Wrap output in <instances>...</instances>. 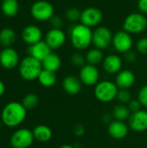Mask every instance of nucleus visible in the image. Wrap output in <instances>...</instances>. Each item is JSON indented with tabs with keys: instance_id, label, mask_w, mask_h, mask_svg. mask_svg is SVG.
Returning <instances> with one entry per match:
<instances>
[{
	"instance_id": "f257e3e1",
	"label": "nucleus",
	"mask_w": 147,
	"mask_h": 148,
	"mask_svg": "<svg viewBox=\"0 0 147 148\" xmlns=\"http://www.w3.org/2000/svg\"><path fill=\"white\" fill-rule=\"evenodd\" d=\"M27 117V109L22 102L11 101L6 104L1 112V121L7 127L20 126Z\"/></svg>"
},
{
	"instance_id": "f03ea898",
	"label": "nucleus",
	"mask_w": 147,
	"mask_h": 148,
	"mask_svg": "<svg viewBox=\"0 0 147 148\" xmlns=\"http://www.w3.org/2000/svg\"><path fill=\"white\" fill-rule=\"evenodd\" d=\"M69 39L72 46L76 50L88 49L93 44V30L81 23H75L69 30Z\"/></svg>"
},
{
	"instance_id": "7ed1b4c3",
	"label": "nucleus",
	"mask_w": 147,
	"mask_h": 148,
	"mask_svg": "<svg viewBox=\"0 0 147 148\" xmlns=\"http://www.w3.org/2000/svg\"><path fill=\"white\" fill-rule=\"evenodd\" d=\"M43 69L42 62L28 56L24 57L19 63L18 71L20 76L28 82L35 81L38 78L42 70Z\"/></svg>"
},
{
	"instance_id": "20e7f679",
	"label": "nucleus",
	"mask_w": 147,
	"mask_h": 148,
	"mask_svg": "<svg viewBox=\"0 0 147 148\" xmlns=\"http://www.w3.org/2000/svg\"><path fill=\"white\" fill-rule=\"evenodd\" d=\"M119 89L115 82L105 80L99 82L94 86V94L99 101L108 103L116 99Z\"/></svg>"
},
{
	"instance_id": "39448f33",
	"label": "nucleus",
	"mask_w": 147,
	"mask_h": 148,
	"mask_svg": "<svg viewBox=\"0 0 147 148\" xmlns=\"http://www.w3.org/2000/svg\"><path fill=\"white\" fill-rule=\"evenodd\" d=\"M123 30L131 35H138L144 32L147 28V17L140 12H133L126 16L122 24Z\"/></svg>"
},
{
	"instance_id": "423d86ee",
	"label": "nucleus",
	"mask_w": 147,
	"mask_h": 148,
	"mask_svg": "<svg viewBox=\"0 0 147 148\" xmlns=\"http://www.w3.org/2000/svg\"><path fill=\"white\" fill-rule=\"evenodd\" d=\"M30 14L31 16L38 22H49L55 16V8L49 1L38 0L31 5Z\"/></svg>"
},
{
	"instance_id": "0eeeda50",
	"label": "nucleus",
	"mask_w": 147,
	"mask_h": 148,
	"mask_svg": "<svg viewBox=\"0 0 147 148\" xmlns=\"http://www.w3.org/2000/svg\"><path fill=\"white\" fill-rule=\"evenodd\" d=\"M113 34L109 28L98 26L93 30V45L94 48L104 50L112 45Z\"/></svg>"
},
{
	"instance_id": "6e6552de",
	"label": "nucleus",
	"mask_w": 147,
	"mask_h": 148,
	"mask_svg": "<svg viewBox=\"0 0 147 148\" xmlns=\"http://www.w3.org/2000/svg\"><path fill=\"white\" fill-rule=\"evenodd\" d=\"M112 45L115 51L120 54H125L132 50L133 46V36L131 34L123 29L119 30L113 36Z\"/></svg>"
},
{
	"instance_id": "1a4fd4ad",
	"label": "nucleus",
	"mask_w": 147,
	"mask_h": 148,
	"mask_svg": "<svg viewBox=\"0 0 147 148\" xmlns=\"http://www.w3.org/2000/svg\"><path fill=\"white\" fill-rule=\"evenodd\" d=\"M33 132L28 128H19L10 136V142L13 148H29L34 142Z\"/></svg>"
},
{
	"instance_id": "9d476101",
	"label": "nucleus",
	"mask_w": 147,
	"mask_h": 148,
	"mask_svg": "<svg viewBox=\"0 0 147 148\" xmlns=\"http://www.w3.org/2000/svg\"><path fill=\"white\" fill-rule=\"evenodd\" d=\"M103 20L102 11L96 7H88L81 10L80 23L89 27H98Z\"/></svg>"
},
{
	"instance_id": "9b49d317",
	"label": "nucleus",
	"mask_w": 147,
	"mask_h": 148,
	"mask_svg": "<svg viewBox=\"0 0 147 148\" xmlns=\"http://www.w3.org/2000/svg\"><path fill=\"white\" fill-rule=\"evenodd\" d=\"M44 41L51 49V50H56L65 44L67 41V36L62 29L51 28L47 31Z\"/></svg>"
},
{
	"instance_id": "f8f14e48",
	"label": "nucleus",
	"mask_w": 147,
	"mask_h": 148,
	"mask_svg": "<svg viewBox=\"0 0 147 148\" xmlns=\"http://www.w3.org/2000/svg\"><path fill=\"white\" fill-rule=\"evenodd\" d=\"M20 57L17 51L11 48H3L0 52V65L5 69H13L19 66Z\"/></svg>"
},
{
	"instance_id": "ddd939ff",
	"label": "nucleus",
	"mask_w": 147,
	"mask_h": 148,
	"mask_svg": "<svg viewBox=\"0 0 147 148\" xmlns=\"http://www.w3.org/2000/svg\"><path fill=\"white\" fill-rule=\"evenodd\" d=\"M79 78L86 86H95L100 80V71L96 66L87 63L81 68Z\"/></svg>"
},
{
	"instance_id": "4468645a",
	"label": "nucleus",
	"mask_w": 147,
	"mask_h": 148,
	"mask_svg": "<svg viewBox=\"0 0 147 148\" xmlns=\"http://www.w3.org/2000/svg\"><path fill=\"white\" fill-rule=\"evenodd\" d=\"M128 126L133 131L137 133L145 132L147 130V111L140 109L131 114L128 119Z\"/></svg>"
},
{
	"instance_id": "2eb2a0df",
	"label": "nucleus",
	"mask_w": 147,
	"mask_h": 148,
	"mask_svg": "<svg viewBox=\"0 0 147 148\" xmlns=\"http://www.w3.org/2000/svg\"><path fill=\"white\" fill-rule=\"evenodd\" d=\"M42 29L35 24H29L23 28L21 33V37L23 41L28 45H33L36 42H39L42 39Z\"/></svg>"
},
{
	"instance_id": "dca6fc26",
	"label": "nucleus",
	"mask_w": 147,
	"mask_h": 148,
	"mask_svg": "<svg viewBox=\"0 0 147 148\" xmlns=\"http://www.w3.org/2000/svg\"><path fill=\"white\" fill-rule=\"evenodd\" d=\"M122 59L115 54H111L105 56L102 62L103 69L109 75H117L120 70H122Z\"/></svg>"
},
{
	"instance_id": "f3484780",
	"label": "nucleus",
	"mask_w": 147,
	"mask_h": 148,
	"mask_svg": "<svg viewBox=\"0 0 147 148\" xmlns=\"http://www.w3.org/2000/svg\"><path fill=\"white\" fill-rule=\"evenodd\" d=\"M107 132L112 138L115 140H121L128 134L129 126L125 121L114 120L109 123Z\"/></svg>"
},
{
	"instance_id": "a211bd4d",
	"label": "nucleus",
	"mask_w": 147,
	"mask_h": 148,
	"mask_svg": "<svg viewBox=\"0 0 147 148\" xmlns=\"http://www.w3.org/2000/svg\"><path fill=\"white\" fill-rule=\"evenodd\" d=\"M28 52L29 56L37 59L40 62H42L52 52V50L45 42V41H41L33 45H29Z\"/></svg>"
},
{
	"instance_id": "6ab92c4d",
	"label": "nucleus",
	"mask_w": 147,
	"mask_h": 148,
	"mask_svg": "<svg viewBox=\"0 0 147 148\" xmlns=\"http://www.w3.org/2000/svg\"><path fill=\"white\" fill-rule=\"evenodd\" d=\"M115 83L120 89H129L135 83V75L132 70L122 69L116 75Z\"/></svg>"
},
{
	"instance_id": "aec40b11",
	"label": "nucleus",
	"mask_w": 147,
	"mask_h": 148,
	"mask_svg": "<svg viewBox=\"0 0 147 148\" xmlns=\"http://www.w3.org/2000/svg\"><path fill=\"white\" fill-rule=\"evenodd\" d=\"M82 88V82L75 75H68L62 81V88L69 95H78Z\"/></svg>"
},
{
	"instance_id": "412c9836",
	"label": "nucleus",
	"mask_w": 147,
	"mask_h": 148,
	"mask_svg": "<svg viewBox=\"0 0 147 148\" xmlns=\"http://www.w3.org/2000/svg\"><path fill=\"white\" fill-rule=\"evenodd\" d=\"M33 134L36 140L45 143L51 140L53 136L52 130L49 127L46 125H38L33 129Z\"/></svg>"
},
{
	"instance_id": "4be33fe9",
	"label": "nucleus",
	"mask_w": 147,
	"mask_h": 148,
	"mask_svg": "<svg viewBox=\"0 0 147 148\" xmlns=\"http://www.w3.org/2000/svg\"><path fill=\"white\" fill-rule=\"evenodd\" d=\"M42 64L43 69L52 71V72H56L57 70H59V69L62 66V59L57 54L51 52L42 62Z\"/></svg>"
},
{
	"instance_id": "5701e85b",
	"label": "nucleus",
	"mask_w": 147,
	"mask_h": 148,
	"mask_svg": "<svg viewBox=\"0 0 147 148\" xmlns=\"http://www.w3.org/2000/svg\"><path fill=\"white\" fill-rule=\"evenodd\" d=\"M1 11L7 17H13L19 11V3L17 0H3L1 3Z\"/></svg>"
},
{
	"instance_id": "b1692460",
	"label": "nucleus",
	"mask_w": 147,
	"mask_h": 148,
	"mask_svg": "<svg viewBox=\"0 0 147 148\" xmlns=\"http://www.w3.org/2000/svg\"><path fill=\"white\" fill-rule=\"evenodd\" d=\"M16 40V33L11 28H3L0 30V44L3 48L11 47Z\"/></svg>"
},
{
	"instance_id": "393cba45",
	"label": "nucleus",
	"mask_w": 147,
	"mask_h": 148,
	"mask_svg": "<svg viewBox=\"0 0 147 148\" xmlns=\"http://www.w3.org/2000/svg\"><path fill=\"white\" fill-rule=\"evenodd\" d=\"M86 62L88 64L90 65H94V66H97L100 63H102L105 56H104V53L103 50L99 49L97 48H94V49H90L86 56Z\"/></svg>"
},
{
	"instance_id": "a878e982",
	"label": "nucleus",
	"mask_w": 147,
	"mask_h": 148,
	"mask_svg": "<svg viewBox=\"0 0 147 148\" xmlns=\"http://www.w3.org/2000/svg\"><path fill=\"white\" fill-rule=\"evenodd\" d=\"M37 80L42 86L45 88H50V87H53L56 83L57 76L55 75V72L42 69Z\"/></svg>"
},
{
	"instance_id": "bb28decb",
	"label": "nucleus",
	"mask_w": 147,
	"mask_h": 148,
	"mask_svg": "<svg viewBox=\"0 0 147 148\" xmlns=\"http://www.w3.org/2000/svg\"><path fill=\"white\" fill-rule=\"evenodd\" d=\"M131 112L128 108V107L126 104H118L116 105L113 111H112V115L114 120L116 121H125L126 120H128L129 117L131 116Z\"/></svg>"
},
{
	"instance_id": "cd10ccee",
	"label": "nucleus",
	"mask_w": 147,
	"mask_h": 148,
	"mask_svg": "<svg viewBox=\"0 0 147 148\" xmlns=\"http://www.w3.org/2000/svg\"><path fill=\"white\" fill-rule=\"evenodd\" d=\"M22 104L27 110L35 109L39 104V97L36 94L29 93L23 98Z\"/></svg>"
},
{
	"instance_id": "c85d7f7f",
	"label": "nucleus",
	"mask_w": 147,
	"mask_h": 148,
	"mask_svg": "<svg viewBox=\"0 0 147 148\" xmlns=\"http://www.w3.org/2000/svg\"><path fill=\"white\" fill-rule=\"evenodd\" d=\"M81 11L75 8V7H70L65 11V18L71 23H76L80 21L81 19Z\"/></svg>"
},
{
	"instance_id": "c756f323",
	"label": "nucleus",
	"mask_w": 147,
	"mask_h": 148,
	"mask_svg": "<svg viewBox=\"0 0 147 148\" xmlns=\"http://www.w3.org/2000/svg\"><path fill=\"white\" fill-rule=\"evenodd\" d=\"M116 99L120 104H128L133 100L129 89H119Z\"/></svg>"
},
{
	"instance_id": "7c9ffc66",
	"label": "nucleus",
	"mask_w": 147,
	"mask_h": 148,
	"mask_svg": "<svg viewBox=\"0 0 147 148\" xmlns=\"http://www.w3.org/2000/svg\"><path fill=\"white\" fill-rule=\"evenodd\" d=\"M70 61L71 63L75 66V67H78V68H82L84 65H86V57L81 55V53H74L71 57H70Z\"/></svg>"
},
{
	"instance_id": "2f4dec72",
	"label": "nucleus",
	"mask_w": 147,
	"mask_h": 148,
	"mask_svg": "<svg viewBox=\"0 0 147 148\" xmlns=\"http://www.w3.org/2000/svg\"><path fill=\"white\" fill-rule=\"evenodd\" d=\"M136 50L141 55H147V37L140 38L136 43Z\"/></svg>"
},
{
	"instance_id": "473e14b6",
	"label": "nucleus",
	"mask_w": 147,
	"mask_h": 148,
	"mask_svg": "<svg viewBox=\"0 0 147 148\" xmlns=\"http://www.w3.org/2000/svg\"><path fill=\"white\" fill-rule=\"evenodd\" d=\"M138 100L141 106L147 108V85L143 86L138 93Z\"/></svg>"
},
{
	"instance_id": "72a5a7b5",
	"label": "nucleus",
	"mask_w": 147,
	"mask_h": 148,
	"mask_svg": "<svg viewBox=\"0 0 147 148\" xmlns=\"http://www.w3.org/2000/svg\"><path fill=\"white\" fill-rule=\"evenodd\" d=\"M49 23L51 25L52 28H55V29H62L63 23H64V21L62 19V17H61L60 16H54L50 20H49Z\"/></svg>"
},
{
	"instance_id": "f704fd0d",
	"label": "nucleus",
	"mask_w": 147,
	"mask_h": 148,
	"mask_svg": "<svg viewBox=\"0 0 147 148\" xmlns=\"http://www.w3.org/2000/svg\"><path fill=\"white\" fill-rule=\"evenodd\" d=\"M127 107H128L130 112L133 114V113H135V112H137V111H139V110L141 109V107H142V106H141L140 102L139 101V100L136 99V100H132V101L127 104Z\"/></svg>"
},
{
	"instance_id": "c9c22d12",
	"label": "nucleus",
	"mask_w": 147,
	"mask_h": 148,
	"mask_svg": "<svg viewBox=\"0 0 147 148\" xmlns=\"http://www.w3.org/2000/svg\"><path fill=\"white\" fill-rule=\"evenodd\" d=\"M124 58H125V60H126L127 62L133 63V62H134L136 61V59H137V55H136V53H135L134 51L130 50V51H128V52H126V53L124 54Z\"/></svg>"
},
{
	"instance_id": "e433bc0d",
	"label": "nucleus",
	"mask_w": 147,
	"mask_h": 148,
	"mask_svg": "<svg viewBox=\"0 0 147 148\" xmlns=\"http://www.w3.org/2000/svg\"><path fill=\"white\" fill-rule=\"evenodd\" d=\"M137 7L140 13L147 15V0H138Z\"/></svg>"
},
{
	"instance_id": "4c0bfd02",
	"label": "nucleus",
	"mask_w": 147,
	"mask_h": 148,
	"mask_svg": "<svg viewBox=\"0 0 147 148\" xmlns=\"http://www.w3.org/2000/svg\"><path fill=\"white\" fill-rule=\"evenodd\" d=\"M74 132H75V134L78 137L80 136H82L84 134V132H85V128L82 125H76L75 127V129H74Z\"/></svg>"
},
{
	"instance_id": "58836bf2",
	"label": "nucleus",
	"mask_w": 147,
	"mask_h": 148,
	"mask_svg": "<svg viewBox=\"0 0 147 148\" xmlns=\"http://www.w3.org/2000/svg\"><path fill=\"white\" fill-rule=\"evenodd\" d=\"M5 93V85L3 81L0 80V97L3 96Z\"/></svg>"
},
{
	"instance_id": "ea45409f",
	"label": "nucleus",
	"mask_w": 147,
	"mask_h": 148,
	"mask_svg": "<svg viewBox=\"0 0 147 148\" xmlns=\"http://www.w3.org/2000/svg\"><path fill=\"white\" fill-rule=\"evenodd\" d=\"M59 148H75L74 147H72V146H70V145H62V146H61Z\"/></svg>"
},
{
	"instance_id": "a19ab883",
	"label": "nucleus",
	"mask_w": 147,
	"mask_h": 148,
	"mask_svg": "<svg viewBox=\"0 0 147 148\" xmlns=\"http://www.w3.org/2000/svg\"><path fill=\"white\" fill-rule=\"evenodd\" d=\"M2 124H3V122H2L1 118H0V130H1V128H2Z\"/></svg>"
}]
</instances>
